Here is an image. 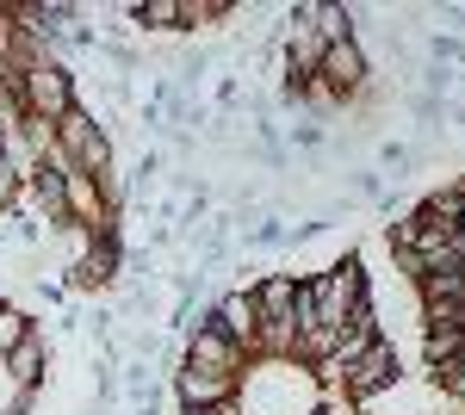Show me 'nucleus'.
<instances>
[{"label": "nucleus", "instance_id": "f03ea898", "mask_svg": "<svg viewBox=\"0 0 465 415\" xmlns=\"http://www.w3.org/2000/svg\"><path fill=\"white\" fill-rule=\"evenodd\" d=\"M212 322L230 335V341H242V347L254 353V341H261V311H254V291H230V298L217 304Z\"/></svg>", "mask_w": 465, "mask_h": 415}, {"label": "nucleus", "instance_id": "f257e3e1", "mask_svg": "<svg viewBox=\"0 0 465 415\" xmlns=\"http://www.w3.org/2000/svg\"><path fill=\"white\" fill-rule=\"evenodd\" d=\"M186 360H199V366H223V372H242L254 353L242 341H230L217 322H199V335H193V347H186Z\"/></svg>", "mask_w": 465, "mask_h": 415}, {"label": "nucleus", "instance_id": "20e7f679", "mask_svg": "<svg viewBox=\"0 0 465 415\" xmlns=\"http://www.w3.org/2000/svg\"><path fill=\"white\" fill-rule=\"evenodd\" d=\"M25 335H32V322H25V316H19V311H0V353H13Z\"/></svg>", "mask_w": 465, "mask_h": 415}, {"label": "nucleus", "instance_id": "7ed1b4c3", "mask_svg": "<svg viewBox=\"0 0 465 415\" xmlns=\"http://www.w3.org/2000/svg\"><path fill=\"white\" fill-rule=\"evenodd\" d=\"M0 366L13 372V384H19V390H25V384H37V372H44V341H37V329L13 347V353H0Z\"/></svg>", "mask_w": 465, "mask_h": 415}, {"label": "nucleus", "instance_id": "39448f33", "mask_svg": "<svg viewBox=\"0 0 465 415\" xmlns=\"http://www.w3.org/2000/svg\"><path fill=\"white\" fill-rule=\"evenodd\" d=\"M19 205V168H13V155L0 149V211Z\"/></svg>", "mask_w": 465, "mask_h": 415}]
</instances>
